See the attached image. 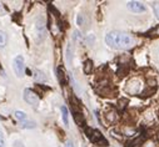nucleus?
I'll use <instances>...</instances> for the list:
<instances>
[{
    "label": "nucleus",
    "mask_w": 159,
    "mask_h": 147,
    "mask_svg": "<svg viewBox=\"0 0 159 147\" xmlns=\"http://www.w3.org/2000/svg\"><path fill=\"white\" fill-rule=\"evenodd\" d=\"M73 112H74V118H75L77 123L80 126V127H83V126L85 125V117H84V115L80 111H73Z\"/></svg>",
    "instance_id": "0eeeda50"
},
{
    "label": "nucleus",
    "mask_w": 159,
    "mask_h": 147,
    "mask_svg": "<svg viewBox=\"0 0 159 147\" xmlns=\"http://www.w3.org/2000/svg\"><path fill=\"white\" fill-rule=\"evenodd\" d=\"M87 135L88 137L90 138L92 142L97 143L99 146H107L108 145V141L104 138V136L102 135V132H100L99 130H92V128H87Z\"/></svg>",
    "instance_id": "f03ea898"
},
{
    "label": "nucleus",
    "mask_w": 159,
    "mask_h": 147,
    "mask_svg": "<svg viewBox=\"0 0 159 147\" xmlns=\"http://www.w3.org/2000/svg\"><path fill=\"white\" fill-rule=\"evenodd\" d=\"M0 147H5V138L1 132H0Z\"/></svg>",
    "instance_id": "6ab92c4d"
},
{
    "label": "nucleus",
    "mask_w": 159,
    "mask_h": 147,
    "mask_svg": "<svg viewBox=\"0 0 159 147\" xmlns=\"http://www.w3.org/2000/svg\"><path fill=\"white\" fill-rule=\"evenodd\" d=\"M15 118L18 120V121H20V122H25L26 120H28V117H26V115H25V112H23V111H15Z\"/></svg>",
    "instance_id": "9d476101"
},
{
    "label": "nucleus",
    "mask_w": 159,
    "mask_h": 147,
    "mask_svg": "<svg viewBox=\"0 0 159 147\" xmlns=\"http://www.w3.org/2000/svg\"><path fill=\"white\" fill-rule=\"evenodd\" d=\"M126 6H128V9L130 10V11H133V13H144L145 11V6L143 5L142 3L139 1H129L128 4H126Z\"/></svg>",
    "instance_id": "39448f33"
},
{
    "label": "nucleus",
    "mask_w": 159,
    "mask_h": 147,
    "mask_svg": "<svg viewBox=\"0 0 159 147\" xmlns=\"http://www.w3.org/2000/svg\"><path fill=\"white\" fill-rule=\"evenodd\" d=\"M139 88H140V82L138 81V80H130L128 82V85H126L125 87V91H128L130 95H135V93L139 91Z\"/></svg>",
    "instance_id": "423d86ee"
},
{
    "label": "nucleus",
    "mask_w": 159,
    "mask_h": 147,
    "mask_svg": "<svg viewBox=\"0 0 159 147\" xmlns=\"http://www.w3.org/2000/svg\"><path fill=\"white\" fill-rule=\"evenodd\" d=\"M13 69L14 72L17 74L18 77H23L24 76V70H25V65H24V57L22 55H18L13 61Z\"/></svg>",
    "instance_id": "7ed1b4c3"
},
{
    "label": "nucleus",
    "mask_w": 159,
    "mask_h": 147,
    "mask_svg": "<svg viewBox=\"0 0 159 147\" xmlns=\"http://www.w3.org/2000/svg\"><path fill=\"white\" fill-rule=\"evenodd\" d=\"M153 9H154V14H155V16L159 19V3H155L154 5H153Z\"/></svg>",
    "instance_id": "a211bd4d"
},
{
    "label": "nucleus",
    "mask_w": 159,
    "mask_h": 147,
    "mask_svg": "<svg viewBox=\"0 0 159 147\" xmlns=\"http://www.w3.org/2000/svg\"><path fill=\"white\" fill-rule=\"evenodd\" d=\"M56 74H58V78H59V82L61 83V85H65V83H66V76H65V74H64V71H63L61 67H58Z\"/></svg>",
    "instance_id": "1a4fd4ad"
},
{
    "label": "nucleus",
    "mask_w": 159,
    "mask_h": 147,
    "mask_svg": "<svg viewBox=\"0 0 159 147\" xmlns=\"http://www.w3.org/2000/svg\"><path fill=\"white\" fill-rule=\"evenodd\" d=\"M150 34H155V35H158L159 36V26H157V28H154L152 31H150Z\"/></svg>",
    "instance_id": "412c9836"
},
{
    "label": "nucleus",
    "mask_w": 159,
    "mask_h": 147,
    "mask_svg": "<svg viewBox=\"0 0 159 147\" xmlns=\"http://www.w3.org/2000/svg\"><path fill=\"white\" fill-rule=\"evenodd\" d=\"M36 29H38V35L40 36V39H44V36H45V26H44V24L38 23Z\"/></svg>",
    "instance_id": "9b49d317"
},
{
    "label": "nucleus",
    "mask_w": 159,
    "mask_h": 147,
    "mask_svg": "<svg viewBox=\"0 0 159 147\" xmlns=\"http://www.w3.org/2000/svg\"><path fill=\"white\" fill-rule=\"evenodd\" d=\"M157 140H158V141H159V132H158V133H157Z\"/></svg>",
    "instance_id": "4be33fe9"
},
{
    "label": "nucleus",
    "mask_w": 159,
    "mask_h": 147,
    "mask_svg": "<svg viewBox=\"0 0 159 147\" xmlns=\"http://www.w3.org/2000/svg\"><path fill=\"white\" fill-rule=\"evenodd\" d=\"M77 23H78L79 26H82V28H84V26H85V20H84V15H82V14H79V15H78Z\"/></svg>",
    "instance_id": "4468645a"
},
{
    "label": "nucleus",
    "mask_w": 159,
    "mask_h": 147,
    "mask_svg": "<svg viewBox=\"0 0 159 147\" xmlns=\"http://www.w3.org/2000/svg\"><path fill=\"white\" fill-rule=\"evenodd\" d=\"M7 41H8V38H7V34L4 33V31L0 30V49L4 48L5 45H7Z\"/></svg>",
    "instance_id": "f8f14e48"
},
{
    "label": "nucleus",
    "mask_w": 159,
    "mask_h": 147,
    "mask_svg": "<svg viewBox=\"0 0 159 147\" xmlns=\"http://www.w3.org/2000/svg\"><path fill=\"white\" fill-rule=\"evenodd\" d=\"M24 100L29 105H31V106H34V107H38V105H39V96H38V93L34 92L33 90H30V88L24 90Z\"/></svg>",
    "instance_id": "20e7f679"
},
{
    "label": "nucleus",
    "mask_w": 159,
    "mask_h": 147,
    "mask_svg": "<svg viewBox=\"0 0 159 147\" xmlns=\"http://www.w3.org/2000/svg\"><path fill=\"white\" fill-rule=\"evenodd\" d=\"M74 39L75 40H80L82 39V36H80V33H79V31H74Z\"/></svg>",
    "instance_id": "aec40b11"
},
{
    "label": "nucleus",
    "mask_w": 159,
    "mask_h": 147,
    "mask_svg": "<svg viewBox=\"0 0 159 147\" xmlns=\"http://www.w3.org/2000/svg\"><path fill=\"white\" fill-rule=\"evenodd\" d=\"M66 57H68V62H72V44L68 45V52H66Z\"/></svg>",
    "instance_id": "f3484780"
},
{
    "label": "nucleus",
    "mask_w": 159,
    "mask_h": 147,
    "mask_svg": "<svg viewBox=\"0 0 159 147\" xmlns=\"http://www.w3.org/2000/svg\"><path fill=\"white\" fill-rule=\"evenodd\" d=\"M105 43L113 49H126L132 45V38L121 31H110L105 36Z\"/></svg>",
    "instance_id": "f257e3e1"
},
{
    "label": "nucleus",
    "mask_w": 159,
    "mask_h": 147,
    "mask_svg": "<svg viewBox=\"0 0 159 147\" xmlns=\"http://www.w3.org/2000/svg\"><path fill=\"white\" fill-rule=\"evenodd\" d=\"M35 80H38V81H43V80H45V76H43V72L36 71V72H35Z\"/></svg>",
    "instance_id": "dca6fc26"
},
{
    "label": "nucleus",
    "mask_w": 159,
    "mask_h": 147,
    "mask_svg": "<svg viewBox=\"0 0 159 147\" xmlns=\"http://www.w3.org/2000/svg\"><path fill=\"white\" fill-rule=\"evenodd\" d=\"M93 61L92 60H85L84 61V66H83V71L84 74H92L93 71Z\"/></svg>",
    "instance_id": "6e6552de"
},
{
    "label": "nucleus",
    "mask_w": 159,
    "mask_h": 147,
    "mask_svg": "<svg viewBox=\"0 0 159 147\" xmlns=\"http://www.w3.org/2000/svg\"><path fill=\"white\" fill-rule=\"evenodd\" d=\"M61 115H63V121L66 126H69V117H68V110L65 106H61Z\"/></svg>",
    "instance_id": "ddd939ff"
},
{
    "label": "nucleus",
    "mask_w": 159,
    "mask_h": 147,
    "mask_svg": "<svg viewBox=\"0 0 159 147\" xmlns=\"http://www.w3.org/2000/svg\"><path fill=\"white\" fill-rule=\"evenodd\" d=\"M22 127H24V128H33V127H35V123H34V122H31V121H28V120H26L25 122H23V123H22Z\"/></svg>",
    "instance_id": "2eb2a0df"
}]
</instances>
